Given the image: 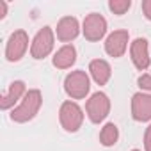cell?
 Here are the masks:
<instances>
[{"label": "cell", "instance_id": "1", "mask_svg": "<svg viewBox=\"0 0 151 151\" xmlns=\"http://www.w3.org/2000/svg\"><path fill=\"white\" fill-rule=\"evenodd\" d=\"M41 105H43V94H41V91L39 89H29L27 94H25V98L20 101V105L11 110L9 117L14 123H29V121H32L37 116Z\"/></svg>", "mask_w": 151, "mask_h": 151}, {"label": "cell", "instance_id": "2", "mask_svg": "<svg viewBox=\"0 0 151 151\" xmlns=\"http://www.w3.org/2000/svg\"><path fill=\"white\" fill-rule=\"evenodd\" d=\"M59 123L68 133H77L84 124V110L77 101L66 100L59 109Z\"/></svg>", "mask_w": 151, "mask_h": 151}, {"label": "cell", "instance_id": "3", "mask_svg": "<svg viewBox=\"0 0 151 151\" xmlns=\"http://www.w3.org/2000/svg\"><path fill=\"white\" fill-rule=\"evenodd\" d=\"M64 91L71 100H84L91 91L89 75L82 69H75L68 73L64 78Z\"/></svg>", "mask_w": 151, "mask_h": 151}, {"label": "cell", "instance_id": "4", "mask_svg": "<svg viewBox=\"0 0 151 151\" xmlns=\"http://www.w3.org/2000/svg\"><path fill=\"white\" fill-rule=\"evenodd\" d=\"M86 114H87L91 123L100 124L110 114V98L105 93H101V91L91 94V98L86 103Z\"/></svg>", "mask_w": 151, "mask_h": 151}, {"label": "cell", "instance_id": "5", "mask_svg": "<svg viewBox=\"0 0 151 151\" xmlns=\"http://www.w3.org/2000/svg\"><path fill=\"white\" fill-rule=\"evenodd\" d=\"M55 46V34L52 30V27H43L37 30V34L34 36L32 43H30V55L32 59H45L53 52Z\"/></svg>", "mask_w": 151, "mask_h": 151}, {"label": "cell", "instance_id": "6", "mask_svg": "<svg viewBox=\"0 0 151 151\" xmlns=\"http://www.w3.org/2000/svg\"><path fill=\"white\" fill-rule=\"evenodd\" d=\"M29 50V34L23 29L14 30L6 43V59L9 62H18Z\"/></svg>", "mask_w": 151, "mask_h": 151}, {"label": "cell", "instance_id": "7", "mask_svg": "<svg viewBox=\"0 0 151 151\" xmlns=\"http://www.w3.org/2000/svg\"><path fill=\"white\" fill-rule=\"evenodd\" d=\"M82 34L87 41L96 43L105 37L107 34V20L100 13H91L82 22Z\"/></svg>", "mask_w": 151, "mask_h": 151}, {"label": "cell", "instance_id": "8", "mask_svg": "<svg viewBox=\"0 0 151 151\" xmlns=\"http://www.w3.org/2000/svg\"><path fill=\"white\" fill-rule=\"evenodd\" d=\"M130 59L133 66L139 71H146L151 66V57H149V46L146 37H137L130 43Z\"/></svg>", "mask_w": 151, "mask_h": 151}, {"label": "cell", "instance_id": "9", "mask_svg": "<svg viewBox=\"0 0 151 151\" xmlns=\"http://www.w3.org/2000/svg\"><path fill=\"white\" fill-rule=\"evenodd\" d=\"M128 41H130V34L128 30L121 29V30H114L107 36L105 39V52L107 55L114 57V59H119L124 55L126 48H128Z\"/></svg>", "mask_w": 151, "mask_h": 151}, {"label": "cell", "instance_id": "10", "mask_svg": "<svg viewBox=\"0 0 151 151\" xmlns=\"http://www.w3.org/2000/svg\"><path fill=\"white\" fill-rule=\"evenodd\" d=\"M132 117L137 123L151 121V94L149 93H135L132 96Z\"/></svg>", "mask_w": 151, "mask_h": 151}, {"label": "cell", "instance_id": "11", "mask_svg": "<svg viewBox=\"0 0 151 151\" xmlns=\"http://www.w3.org/2000/svg\"><path fill=\"white\" fill-rule=\"evenodd\" d=\"M80 23L75 16H62L57 23V29H55V36L59 41L69 45L73 39H77L78 34H80Z\"/></svg>", "mask_w": 151, "mask_h": 151}, {"label": "cell", "instance_id": "12", "mask_svg": "<svg viewBox=\"0 0 151 151\" xmlns=\"http://www.w3.org/2000/svg\"><path fill=\"white\" fill-rule=\"evenodd\" d=\"M27 94V86L23 80H14L9 84L7 91L0 96V109L2 110H9V109H14V105L18 101H22Z\"/></svg>", "mask_w": 151, "mask_h": 151}, {"label": "cell", "instance_id": "13", "mask_svg": "<svg viewBox=\"0 0 151 151\" xmlns=\"http://www.w3.org/2000/svg\"><path fill=\"white\" fill-rule=\"evenodd\" d=\"M89 75L98 86H107L112 77V68L105 59H93L89 62Z\"/></svg>", "mask_w": 151, "mask_h": 151}, {"label": "cell", "instance_id": "14", "mask_svg": "<svg viewBox=\"0 0 151 151\" xmlns=\"http://www.w3.org/2000/svg\"><path fill=\"white\" fill-rule=\"evenodd\" d=\"M75 62H77V48H75L73 45L60 46L52 57V64L57 69H69Z\"/></svg>", "mask_w": 151, "mask_h": 151}, {"label": "cell", "instance_id": "15", "mask_svg": "<svg viewBox=\"0 0 151 151\" xmlns=\"http://www.w3.org/2000/svg\"><path fill=\"white\" fill-rule=\"evenodd\" d=\"M119 140V128L114 123H107L100 130V144L103 147H112Z\"/></svg>", "mask_w": 151, "mask_h": 151}, {"label": "cell", "instance_id": "16", "mask_svg": "<svg viewBox=\"0 0 151 151\" xmlns=\"http://www.w3.org/2000/svg\"><path fill=\"white\" fill-rule=\"evenodd\" d=\"M130 7H132V0H110L109 2V9L117 16L126 14L130 11Z\"/></svg>", "mask_w": 151, "mask_h": 151}, {"label": "cell", "instance_id": "17", "mask_svg": "<svg viewBox=\"0 0 151 151\" xmlns=\"http://www.w3.org/2000/svg\"><path fill=\"white\" fill-rule=\"evenodd\" d=\"M137 84H139V87L142 91L151 94V75H140V77L137 78Z\"/></svg>", "mask_w": 151, "mask_h": 151}, {"label": "cell", "instance_id": "18", "mask_svg": "<svg viewBox=\"0 0 151 151\" xmlns=\"http://www.w3.org/2000/svg\"><path fill=\"white\" fill-rule=\"evenodd\" d=\"M144 151H151V123L144 132Z\"/></svg>", "mask_w": 151, "mask_h": 151}, {"label": "cell", "instance_id": "19", "mask_svg": "<svg viewBox=\"0 0 151 151\" xmlns=\"http://www.w3.org/2000/svg\"><path fill=\"white\" fill-rule=\"evenodd\" d=\"M140 7H142L144 18H146L147 22H151V0H144V2L140 4Z\"/></svg>", "mask_w": 151, "mask_h": 151}, {"label": "cell", "instance_id": "20", "mask_svg": "<svg viewBox=\"0 0 151 151\" xmlns=\"http://www.w3.org/2000/svg\"><path fill=\"white\" fill-rule=\"evenodd\" d=\"M7 16V2L0 0V20H4Z\"/></svg>", "mask_w": 151, "mask_h": 151}, {"label": "cell", "instance_id": "21", "mask_svg": "<svg viewBox=\"0 0 151 151\" xmlns=\"http://www.w3.org/2000/svg\"><path fill=\"white\" fill-rule=\"evenodd\" d=\"M132 151H140V149H132Z\"/></svg>", "mask_w": 151, "mask_h": 151}]
</instances>
